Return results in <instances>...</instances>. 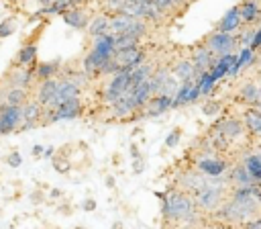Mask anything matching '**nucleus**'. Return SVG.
Listing matches in <instances>:
<instances>
[{
  "label": "nucleus",
  "instance_id": "32",
  "mask_svg": "<svg viewBox=\"0 0 261 229\" xmlns=\"http://www.w3.org/2000/svg\"><path fill=\"white\" fill-rule=\"evenodd\" d=\"M16 31V16H6L4 20H0V39L10 37Z\"/></svg>",
  "mask_w": 261,
  "mask_h": 229
},
{
  "label": "nucleus",
  "instance_id": "41",
  "mask_svg": "<svg viewBox=\"0 0 261 229\" xmlns=\"http://www.w3.org/2000/svg\"><path fill=\"white\" fill-rule=\"evenodd\" d=\"M133 170H135V174H141V172H143V159H141V157H139V159H135Z\"/></svg>",
  "mask_w": 261,
  "mask_h": 229
},
{
  "label": "nucleus",
  "instance_id": "35",
  "mask_svg": "<svg viewBox=\"0 0 261 229\" xmlns=\"http://www.w3.org/2000/svg\"><path fill=\"white\" fill-rule=\"evenodd\" d=\"M53 168H55L57 172L65 174V172H69V162H67L65 157H61V155H55V157H53Z\"/></svg>",
  "mask_w": 261,
  "mask_h": 229
},
{
  "label": "nucleus",
  "instance_id": "9",
  "mask_svg": "<svg viewBox=\"0 0 261 229\" xmlns=\"http://www.w3.org/2000/svg\"><path fill=\"white\" fill-rule=\"evenodd\" d=\"M228 182H230V190H243V188H255V186H259L257 180L251 176V172L245 168L243 162H234L230 166Z\"/></svg>",
  "mask_w": 261,
  "mask_h": 229
},
{
  "label": "nucleus",
  "instance_id": "17",
  "mask_svg": "<svg viewBox=\"0 0 261 229\" xmlns=\"http://www.w3.org/2000/svg\"><path fill=\"white\" fill-rule=\"evenodd\" d=\"M169 70L179 80V84L186 80H196V67H194L190 55H181V57H175L173 61H169Z\"/></svg>",
  "mask_w": 261,
  "mask_h": 229
},
{
  "label": "nucleus",
  "instance_id": "45",
  "mask_svg": "<svg viewBox=\"0 0 261 229\" xmlns=\"http://www.w3.org/2000/svg\"><path fill=\"white\" fill-rule=\"evenodd\" d=\"M49 196H51V198H59V196H61V190H59V188H53V190L49 192Z\"/></svg>",
  "mask_w": 261,
  "mask_h": 229
},
{
  "label": "nucleus",
  "instance_id": "25",
  "mask_svg": "<svg viewBox=\"0 0 261 229\" xmlns=\"http://www.w3.org/2000/svg\"><path fill=\"white\" fill-rule=\"evenodd\" d=\"M88 35L92 37V39H96V37H100V35H106V33H110V16L108 14H104V12H100V14H96V16H92V20H90V25H88Z\"/></svg>",
  "mask_w": 261,
  "mask_h": 229
},
{
  "label": "nucleus",
  "instance_id": "28",
  "mask_svg": "<svg viewBox=\"0 0 261 229\" xmlns=\"http://www.w3.org/2000/svg\"><path fill=\"white\" fill-rule=\"evenodd\" d=\"M141 41H143V39H139V37H135V35H128V33L116 35V37H114V51H122V49L137 47V45H141Z\"/></svg>",
  "mask_w": 261,
  "mask_h": 229
},
{
  "label": "nucleus",
  "instance_id": "20",
  "mask_svg": "<svg viewBox=\"0 0 261 229\" xmlns=\"http://www.w3.org/2000/svg\"><path fill=\"white\" fill-rule=\"evenodd\" d=\"M192 2H194V0H153V4H155L169 20H173L175 16H181V14L190 8Z\"/></svg>",
  "mask_w": 261,
  "mask_h": 229
},
{
  "label": "nucleus",
  "instance_id": "16",
  "mask_svg": "<svg viewBox=\"0 0 261 229\" xmlns=\"http://www.w3.org/2000/svg\"><path fill=\"white\" fill-rule=\"evenodd\" d=\"M61 16H63V20L69 27H73L77 31H86L88 25H90V20H92V14H90V10L86 6H73V8L65 10Z\"/></svg>",
  "mask_w": 261,
  "mask_h": 229
},
{
  "label": "nucleus",
  "instance_id": "14",
  "mask_svg": "<svg viewBox=\"0 0 261 229\" xmlns=\"http://www.w3.org/2000/svg\"><path fill=\"white\" fill-rule=\"evenodd\" d=\"M169 108H173V98L171 96H163V94H155L143 106V110H141L139 117H159V114L167 112Z\"/></svg>",
  "mask_w": 261,
  "mask_h": 229
},
{
  "label": "nucleus",
  "instance_id": "12",
  "mask_svg": "<svg viewBox=\"0 0 261 229\" xmlns=\"http://www.w3.org/2000/svg\"><path fill=\"white\" fill-rule=\"evenodd\" d=\"M116 59V63L122 67V70H133L137 65H141L145 59H147V51L137 45V47H130V49H122V51H114L112 55Z\"/></svg>",
  "mask_w": 261,
  "mask_h": 229
},
{
  "label": "nucleus",
  "instance_id": "18",
  "mask_svg": "<svg viewBox=\"0 0 261 229\" xmlns=\"http://www.w3.org/2000/svg\"><path fill=\"white\" fill-rule=\"evenodd\" d=\"M33 84H35V65L14 67L8 74V86L10 88H24V90H29Z\"/></svg>",
  "mask_w": 261,
  "mask_h": 229
},
{
  "label": "nucleus",
  "instance_id": "10",
  "mask_svg": "<svg viewBox=\"0 0 261 229\" xmlns=\"http://www.w3.org/2000/svg\"><path fill=\"white\" fill-rule=\"evenodd\" d=\"M20 108H22V123H20L18 131H29V129H35V127L41 125L43 114H45V106H41L33 98V100H27Z\"/></svg>",
  "mask_w": 261,
  "mask_h": 229
},
{
  "label": "nucleus",
  "instance_id": "19",
  "mask_svg": "<svg viewBox=\"0 0 261 229\" xmlns=\"http://www.w3.org/2000/svg\"><path fill=\"white\" fill-rule=\"evenodd\" d=\"M57 86H59V78H49V80H43L39 82L37 86V92H35V100L41 104V106H49L57 94Z\"/></svg>",
  "mask_w": 261,
  "mask_h": 229
},
{
  "label": "nucleus",
  "instance_id": "4",
  "mask_svg": "<svg viewBox=\"0 0 261 229\" xmlns=\"http://www.w3.org/2000/svg\"><path fill=\"white\" fill-rule=\"evenodd\" d=\"M82 112H84L82 98L80 96L77 98H69V100L61 102L55 108H45L41 125H51V123H57V121H71V119H77Z\"/></svg>",
  "mask_w": 261,
  "mask_h": 229
},
{
  "label": "nucleus",
  "instance_id": "13",
  "mask_svg": "<svg viewBox=\"0 0 261 229\" xmlns=\"http://www.w3.org/2000/svg\"><path fill=\"white\" fill-rule=\"evenodd\" d=\"M234 98L239 102H243L245 106H253L259 98H261V90H259V80H243L241 86L234 92Z\"/></svg>",
  "mask_w": 261,
  "mask_h": 229
},
{
  "label": "nucleus",
  "instance_id": "22",
  "mask_svg": "<svg viewBox=\"0 0 261 229\" xmlns=\"http://www.w3.org/2000/svg\"><path fill=\"white\" fill-rule=\"evenodd\" d=\"M241 119H243V123H245V129H247V133H249V137L255 141L257 135H259V131H261V110L255 108V106H245Z\"/></svg>",
  "mask_w": 261,
  "mask_h": 229
},
{
  "label": "nucleus",
  "instance_id": "43",
  "mask_svg": "<svg viewBox=\"0 0 261 229\" xmlns=\"http://www.w3.org/2000/svg\"><path fill=\"white\" fill-rule=\"evenodd\" d=\"M43 155H45V157H53V155H55V149H53V147H45Z\"/></svg>",
  "mask_w": 261,
  "mask_h": 229
},
{
  "label": "nucleus",
  "instance_id": "29",
  "mask_svg": "<svg viewBox=\"0 0 261 229\" xmlns=\"http://www.w3.org/2000/svg\"><path fill=\"white\" fill-rule=\"evenodd\" d=\"M255 33H257V27L243 25V27H241V33H237V37H239V47H241V49L251 47V43H253V39H255Z\"/></svg>",
  "mask_w": 261,
  "mask_h": 229
},
{
  "label": "nucleus",
  "instance_id": "24",
  "mask_svg": "<svg viewBox=\"0 0 261 229\" xmlns=\"http://www.w3.org/2000/svg\"><path fill=\"white\" fill-rule=\"evenodd\" d=\"M35 63H37V43H24L14 57V67H29Z\"/></svg>",
  "mask_w": 261,
  "mask_h": 229
},
{
  "label": "nucleus",
  "instance_id": "34",
  "mask_svg": "<svg viewBox=\"0 0 261 229\" xmlns=\"http://www.w3.org/2000/svg\"><path fill=\"white\" fill-rule=\"evenodd\" d=\"M179 139H181V129L175 127V129L165 137V147H175V145L179 143Z\"/></svg>",
  "mask_w": 261,
  "mask_h": 229
},
{
  "label": "nucleus",
  "instance_id": "39",
  "mask_svg": "<svg viewBox=\"0 0 261 229\" xmlns=\"http://www.w3.org/2000/svg\"><path fill=\"white\" fill-rule=\"evenodd\" d=\"M82 209H84V211H88V213H90V211H94V209H96V200H94V198H88V200H84Z\"/></svg>",
  "mask_w": 261,
  "mask_h": 229
},
{
  "label": "nucleus",
  "instance_id": "42",
  "mask_svg": "<svg viewBox=\"0 0 261 229\" xmlns=\"http://www.w3.org/2000/svg\"><path fill=\"white\" fill-rule=\"evenodd\" d=\"M31 200H33V202H41V200H43V192L35 190V192H33V196H31Z\"/></svg>",
  "mask_w": 261,
  "mask_h": 229
},
{
  "label": "nucleus",
  "instance_id": "31",
  "mask_svg": "<svg viewBox=\"0 0 261 229\" xmlns=\"http://www.w3.org/2000/svg\"><path fill=\"white\" fill-rule=\"evenodd\" d=\"M222 106H224V102H222V100L208 98V100H204V102H202V112H204L206 117H216V114L222 110Z\"/></svg>",
  "mask_w": 261,
  "mask_h": 229
},
{
  "label": "nucleus",
  "instance_id": "46",
  "mask_svg": "<svg viewBox=\"0 0 261 229\" xmlns=\"http://www.w3.org/2000/svg\"><path fill=\"white\" fill-rule=\"evenodd\" d=\"M259 90H261V78H259Z\"/></svg>",
  "mask_w": 261,
  "mask_h": 229
},
{
  "label": "nucleus",
  "instance_id": "7",
  "mask_svg": "<svg viewBox=\"0 0 261 229\" xmlns=\"http://www.w3.org/2000/svg\"><path fill=\"white\" fill-rule=\"evenodd\" d=\"M190 166H194V168H196L198 172H202L204 176L214 178V176H222L224 172H228L232 164H230V159H228L224 153H216V155L198 159V162H194V164H190Z\"/></svg>",
  "mask_w": 261,
  "mask_h": 229
},
{
  "label": "nucleus",
  "instance_id": "23",
  "mask_svg": "<svg viewBox=\"0 0 261 229\" xmlns=\"http://www.w3.org/2000/svg\"><path fill=\"white\" fill-rule=\"evenodd\" d=\"M57 74H61V61L59 59L35 63V80L37 82H43V80H49V78H57Z\"/></svg>",
  "mask_w": 261,
  "mask_h": 229
},
{
  "label": "nucleus",
  "instance_id": "5",
  "mask_svg": "<svg viewBox=\"0 0 261 229\" xmlns=\"http://www.w3.org/2000/svg\"><path fill=\"white\" fill-rule=\"evenodd\" d=\"M128 80H130V70L108 76L106 82H102V90H100L102 92V102L106 106H112L128 90Z\"/></svg>",
  "mask_w": 261,
  "mask_h": 229
},
{
  "label": "nucleus",
  "instance_id": "15",
  "mask_svg": "<svg viewBox=\"0 0 261 229\" xmlns=\"http://www.w3.org/2000/svg\"><path fill=\"white\" fill-rule=\"evenodd\" d=\"M239 12L243 25H251V27L261 25V0H241Z\"/></svg>",
  "mask_w": 261,
  "mask_h": 229
},
{
  "label": "nucleus",
  "instance_id": "38",
  "mask_svg": "<svg viewBox=\"0 0 261 229\" xmlns=\"http://www.w3.org/2000/svg\"><path fill=\"white\" fill-rule=\"evenodd\" d=\"M239 229H261V217H259V219H255V221L245 223V225H243V227H239Z\"/></svg>",
  "mask_w": 261,
  "mask_h": 229
},
{
  "label": "nucleus",
  "instance_id": "11",
  "mask_svg": "<svg viewBox=\"0 0 261 229\" xmlns=\"http://www.w3.org/2000/svg\"><path fill=\"white\" fill-rule=\"evenodd\" d=\"M22 123V108L0 104V133H14Z\"/></svg>",
  "mask_w": 261,
  "mask_h": 229
},
{
  "label": "nucleus",
  "instance_id": "33",
  "mask_svg": "<svg viewBox=\"0 0 261 229\" xmlns=\"http://www.w3.org/2000/svg\"><path fill=\"white\" fill-rule=\"evenodd\" d=\"M214 80H212V76L206 72V74H202V78H200V90H202V96H210L212 94V88H214Z\"/></svg>",
  "mask_w": 261,
  "mask_h": 229
},
{
  "label": "nucleus",
  "instance_id": "2",
  "mask_svg": "<svg viewBox=\"0 0 261 229\" xmlns=\"http://www.w3.org/2000/svg\"><path fill=\"white\" fill-rule=\"evenodd\" d=\"M161 217L165 225H186V227H196L200 225L202 213L198 211L194 198L179 188L171 186L165 194H161Z\"/></svg>",
  "mask_w": 261,
  "mask_h": 229
},
{
  "label": "nucleus",
  "instance_id": "1",
  "mask_svg": "<svg viewBox=\"0 0 261 229\" xmlns=\"http://www.w3.org/2000/svg\"><path fill=\"white\" fill-rule=\"evenodd\" d=\"M257 186L255 188H243V190H230L224 204L210 215V219L226 225V227H243L249 221H255L261 217V204L257 200Z\"/></svg>",
  "mask_w": 261,
  "mask_h": 229
},
{
  "label": "nucleus",
  "instance_id": "27",
  "mask_svg": "<svg viewBox=\"0 0 261 229\" xmlns=\"http://www.w3.org/2000/svg\"><path fill=\"white\" fill-rule=\"evenodd\" d=\"M27 100L31 98H29V90L24 88H8L4 94V104L8 106H22Z\"/></svg>",
  "mask_w": 261,
  "mask_h": 229
},
{
  "label": "nucleus",
  "instance_id": "3",
  "mask_svg": "<svg viewBox=\"0 0 261 229\" xmlns=\"http://www.w3.org/2000/svg\"><path fill=\"white\" fill-rule=\"evenodd\" d=\"M200 41L204 43V47L214 57L237 53V49H239V37H237V33H218V31H212V33L204 35Z\"/></svg>",
  "mask_w": 261,
  "mask_h": 229
},
{
  "label": "nucleus",
  "instance_id": "8",
  "mask_svg": "<svg viewBox=\"0 0 261 229\" xmlns=\"http://www.w3.org/2000/svg\"><path fill=\"white\" fill-rule=\"evenodd\" d=\"M188 55H190V59H192V63H194V67H196V80H200L202 74L210 72V67L214 65V59H216V57L204 47L202 41H198L196 45H192Z\"/></svg>",
  "mask_w": 261,
  "mask_h": 229
},
{
  "label": "nucleus",
  "instance_id": "44",
  "mask_svg": "<svg viewBox=\"0 0 261 229\" xmlns=\"http://www.w3.org/2000/svg\"><path fill=\"white\" fill-rule=\"evenodd\" d=\"M130 153H133V157H135V159H139V157H141V153H139V149H137V145H135V143L130 145Z\"/></svg>",
  "mask_w": 261,
  "mask_h": 229
},
{
  "label": "nucleus",
  "instance_id": "40",
  "mask_svg": "<svg viewBox=\"0 0 261 229\" xmlns=\"http://www.w3.org/2000/svg\"><path fill=\"white\" fill-rule=\"evenodd\" d=\"M31 151H33V155H35V157H39V155H43L45 147H43V145H33V149H31Z\"/></svg>",
  "mask_w": 261,
  "mask_h": 229
},
{
  "label": "nucleus",
  "instance_id": "36",
  "mask_svg": "<svg viewBox=\"0 0 261 229\" xmlns=\"http://www.w3.org/2000/svg\"><path fill=\"white\" fill-rule=\"evenodd\" d=\"M4 162H6L10 168H18V166L22 164V155H20L18 151H10V153L6 155V159H4Z\"/></svg>",
  "mask_w": 261,
  "mask_h": 229
},
{
  "label": "nucleus",
  "instance_id": "26",
  "mask_svg": "<svg viewBox=\"0 0 261 229\" xmlns=\"http://www.w3.org/2000/svg\"><path fill=\"white\" fill-rule=\"evenodd\" d=\"M133 22H135V16H130V14H126V12H120V14L110 16V35L116 37V35L128 33L130 27H133Z\"/></svg>",
  "mask_w": 261,
  "mask_h": 229
},
{
  "label": "nucleus",
  "instance_id": "37",
  "mask_svg": "<svg viewBox=\"0 0 261 229\" xmlns=\"http://www.w3.org/2000/svg\"><path fill=\"white\" fill-rule=\"evenodd\" d=\"M261 47V25L257 27V33H255V39H253V43H251V49L253 51H257Z\"/></svg>",
  "mask_w": 261,
  "mask_h": 229
},
{
  "label": "nucleus",
  "instance_id": "47",
  "mask_svg": "<svg viewBox=\"0 0 261 229\" xmlns=\"http://www.w3.org/2000/svg\"><path fill=\"white\" fill-rule=\"evenodd\" d=\"M75 229H84V227H75Z\"/></svg>",
  "mask_w": 261,
  "mask_h": 229
},
{
  "label": "nucleus",
  "instance_id": "6",
  "mask_svg": "<svg viewBox=\"0 0 261 229\" xmlns=\"http://www.w3.org/2000/svg\"><path fill=\"white\" fill-rule=\"evenodd\" d=\"M206 182H208V178H206L202 172H198L194 166H186V168H181V170L177 172V176H175V180H173V186L179 188L181 192L194 196L196 192H200V190L206 186Z\"/></svg>",
  "mask_w": 261,
  "mask_h": 229
},
{
  "label": "nucleus",
  "instance_id": "30",
  "mask_svg": "<svg viewBox=\"0 0 261 229\" xmlns=\"http://www.w3.org/2000/svg\"><path fill=\"white\" fill-rule=\"evenodd\" d=\"M124 4H126V0H102L100 8H102L104 14L114 16V14H120L124 10Z\"/></svg>",
  "mask_w": 261,
  "mask_h": 229
},
{
  "label": "nucleus",
  "instance_id": "21",
  "mask_svg": "<svg viewBox=\"0 0 261 229\" xmlns=\"http://www.w3.org/2000/svg\"><path fill=\"white\" fill-rule=\"evenodd\" d=\"M241 27H243V20H241V12H239V4H237L216 22L214 31H218V33H234Z\"/></svg>",
  "mask_w": 261,
  "mask_h": 229
}]
</instances>
